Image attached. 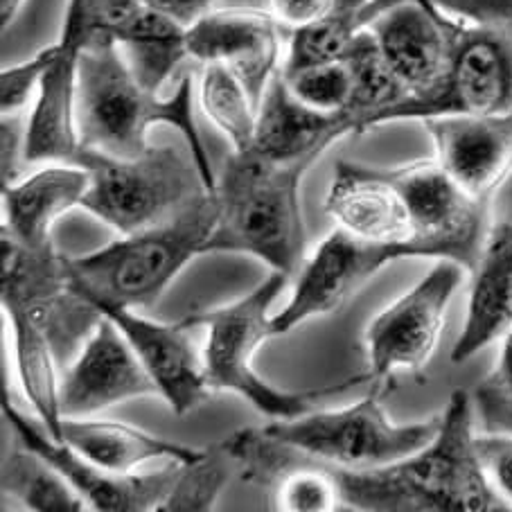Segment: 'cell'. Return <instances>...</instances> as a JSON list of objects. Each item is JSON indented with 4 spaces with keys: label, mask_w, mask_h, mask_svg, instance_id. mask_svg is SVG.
Instances as JSON below:
<instances>
[{
    "label": "cell",
    "mask_w": 512,
    "mask_h": 512,
    "mask_svg": "<svg viewBox=\"0 0 512 512\" xmlns=\"http://www.w3.org/2000/svg\"><path fill=\"white\" fill-rule=\"evenodd\" d=\"M3 494L37 512H84L91 510L73 485L46 458L19 443L3 465Z\"/></svg>",
    "instance_id": "83f0119b"
},
{
    "label": "cell",
    "mask_w": 512,
    "mask_h": 512,
    "mask_svg": "<svg viewBox=\"0 0 512 512\" xmlns=\"http://www.w3.org/2000/svg\"><path fill=\"white\" fill-rule=\"evenodd\" d=\"M463 271L458 262L438 260L416 287L370 321L364 337L370 382L425 370L445 328L449 300L463 282Z\"/></svg>",
    "instance_id": "30bf717a"
},
{
    "label": "cell",
    "mask_w": 512,
    "mask_h": 512,
    "mask_svg": "<svg viewBox=\"0 0 512 512\" xmlns=\"http://www.w3.org/2000/svg\"><path fill=\"white\" fill-rule=\"evenodd\" d=\"M282 77H285L291 95L305 107L323 113H339L350 107L352 73L341 57L294 70V73H282Z\"/></svg>",
    "instance_id": "4dcf8cb0"
},
{
    "label": "cell",
    "mask_w": 512,
    "mask_h": 512,
    "mask_svg": "<svg viewBox=\"0 0 512 512\" xmlns=\"http://www.w3.org/2000/svg\"><path fill=\"white\" fill-rule=\"evenodd\" d=\"M461 25L431 0H397L370 21L368 30L391 73L409 97H416L443 77Z\"/></svg>",
    "instance_id": "2e32d148"
},
{
    "label": "cell",
    "mask_w": 512,
    "mask_h": 512,
    "mask_svg": "<svg viewBox=\"0 0 512 512\" xmlns=\"http://www.w3.org/2000/svg\"><path fill=\"white\" fill-rule=\"evenodd\" d=\"M3 413L5 420L14 427L19 443L46 458L52 467H57L66 476V481L82 494V499L91 510L158 512V506H161L181 472L183 463L179 461H167L165 467L152 474L107 472L95 463L86 461L73 447L52 438L39 418H32L28 413L16 409L7 400V395H3Z\"/></svg>",
    "instance_id": "4fadbf2b"
},
{
    "label": "cell",
    "mask_w": 512,
    "mask_h": 512,
    "mask_svg": "<svg viewBox=\"0 0 512 512\" xmlns=\"http://www.w3.org/2000/svg\"><path fill=\"white\" fill-rule=\"evenodd\" d=\"M506 434H512V425L506 429Z\"/></svg>",
    "instance_id": "f35d334b"
},
{
    "label": "cell",
    "mask_w": 512,
    "mask_h": 512,
    "mask_svg": "<svg viewBox=\"0 0 512 512\" xmlns=\"http://www.w3.org/2000/svg\"><path fill=\"white\" fill-rule=\"evenodd\" d=\"M269 12L289 34L319 23L334 0H267Z\"/></svg>",
    "instance_id": "8d00e7d4"
},
{
    "label": "cell",
    "mask_w": 512,
    "mask_h": 512,
    "mask_svg": "<svg viewBox=\"0 0 512 512\" xmlns=\"http://www.w3.org/2000/svg\"><path fill=\"white\" fill-rule=\"evenodd\" d=\"M77 165L91 172L82 208L120 235L170 222L203 194L213 192L192 154L176 145H154L131 161L84 149Z\"/></svg>",
    "instance_id": "8992f818"
},
{
    "label": "cell",
    "mask_w": 512,
    "mask_h": 512,
    "mask_svg": "<svg viewBox=\"0 0 512 512\" xmlns=\"http://www.w3.org/2000/svg\"><path fill=\"white\" fill-rule=\"evenodd\" d=\"M75 118L82 149L118 161H131L152 147L147 143L149 127L163 122L179 129L208 188H217L194 122L192 75H185L170 97H161L138 82L116 41L97 37L79 57Z\"/></svg>",
    "instance_id": "7a4b0ae2"
},
{
    "label": "cell",
    "mask_w": 512,
    "mask_h": 512,
    "mask_svg": "<svg viewBox=\"0 0 512 512\" xmlns=\"http://www.w3.org/2000/svg\"><path fill=\"white\" fill-rule=\"evenodd\" d=\"M474 445L490 485L512 506V434L481 431L476 434Z\"/></svg>",
    "instance_id": "836d02e7"
},
{
    "label": "cell",
    "mask_w": 512,
    "mask_h": 512,
    "mask_svg": "<svg viewBox=\"0 0 512 512\" xmlns=\"http://www.w3.org/2000/svg\"><path fill=\"white\" fill-rule=\"evenodd\" d=\"M393 3L397 0H334L332 10L319 23L289 34L282 73L339 59L352 39Z\"/></svg>",
    "instance_id": "484cf974"
},
{
    "label": "cell",
    "mask_w": 512,
    "mask_h": 512,
    "mask_svg": "<svg viewBox=\"0 0 512 512\" xmlns=\"http://www.w3.org/2000/svg\"><path fill=\"white\" fill-rule=\"evenodd\" d=\"M341 59L346 61L352 73V100L348 111L355 113L361 125V134L375 129L377 118L395 104L409 97L391 68L379 52L373 32L361 30Z\"/></svg>",
    "instance_id": "4316f807"
},
{
    "label": "cell",
    "mask_w": 512,
    "mask_h": 512,
    "mask_svg": "<svg viewBox=\"0 0 512 512\" xmlns=\"http://www.w3.org/2000/svg\"><path fill=\"white\" fill-rule=\"evenodd\" d=\"M91 172L82 165L57 163L3 185V228L32 249H48L52 226L68 210L82 208Z\"/></svg>",
    "instance_id": "7402d4cb"
},
{
    "label": "cell",
    "mask_w": 512,
    "mask_h": 512,
    "mask_svg": "<svg viewBox=\"0 0 512 512\" xmlns=\"http://www.w3.org/2000/svg\"><path fill=\"white\" fill-rule=\"evenodd\" d=\"M57 43L39 50L32 59L16 64L12 68H3L0 73V107H3V116H14L21 113L25 104L30 102L32 93L41 88L43 77H46L48 68L57 57Z\"/></svg>",
    "instance_id": "d6a6232c"
},
{
    "label": "cell",
    "mask_w": 512,
    "mask_h": 512,
    "mask_svg": "<svg viewBox=\"0 0 512 512\" xmlns=\"http://www.w3.org/2000/svg\"><path fill=\"white\" fill-rule=\"evenodd\" d=\"M325 213L337 222V228L359 240L406 246L418 258L404 201L379 167L339 161L325 197Z\"/></svg>",
    "instance_id": "ffe728a7"
},
{
    "label": "cell",
    "mask_w": 512,
    "mask_h": 512,
    "mask_svg": "<svg viewBox=\"0 0 512 512\" xmlns=\"http://www.w3.org/2000/svg\"><path fill=\"white\" fill-rule=\"evenodd\" d=\"M219 215L217 192H206L170 222L122 235L100 251L68 260L70 287L93 305L113 303L131 310L154 305L185 264L206 253Z\"/></svg>",
    "instance_id": "277c9868"
},
{
    "label": "cell",
    "mask_w": 512,
    "mask_h": 512,
    "mask_svg": "<svg viewBox=\"0 0 512 512\" xmlns=\"http://www.w3.org/2000/svg\"><path fill=\"white\" fill-rule=\"evenodd\" d=\"M438 429L440 413L429 420L397 425L379 400V388L343 409H314L300 418L271 420L258 427L271 443L341 470L393 465L427 447Z\"/></svg>",
    "instance_id": "52a82bcc"
},
{
    "label": "cell",
    "mask_w": 512,
    "mask_h": 512,
    "mask_svg": "<svg viewBox=\"0 0 512 512\" xmlns=\"http://www.w3.org/2000/svg\"><path fill=\"white\" fill-rule=\"evenodd\" d=\"M310 165L278 163L253 149L233 152L217 179L222 206L206 253H246L296 276L305 262L300 183Z\"/></svg>",
    "instance_id": "3957f363"
},
{
    "label": "cell",
    "mask_w": 512,
    "mask_h": 512,
    "mask_svg": "<svg viewBox=\"0 0 512 512\" xmlns=\"http://www.w3.org/2000/svg\"><path fill=\"white\" fill-rule=\"evenodd\" d=\"M104 37V19L97 0H68L64 30L57 41V57L43 77L37 104L28 120L25 161L73 163L82 158L77 136V75L82 50Z\"/></svg>",
    "instance_id": "8fae6325"
},
{
    "label": "cell",
    "mask_w": 512,
    "mask_h": 512,
    "mask_svg": "<svg viewBox=\"0 0 512 512\" xmlns=\"http://www.w3.org/2000/svg\"><path fill=\"white\" fill-rule=\"evenodd\" d=\"M185 34V25L143 3L113 39L125 52L138 82L149 91L161 93L181 61L190 59Z\"/></svg>",
    "instance_id": "d4e9b609"
},
{
    "label": "cell",
    "mask_w": 512,
    "mask_h": 512,
    "mask_svg": "<svg viewBox=\"0 0 512 512\" xmlns=\"http://www.w3.org/2000/svg\"><path fill=\"white\" fill-rule=\"evenodd\" d=\"M25 138H28V125H23L21 113L14 116H3V125H0V158H3V185L16 183L23 179V165L25 161Z\"/></svg>",
    "instance_id": "d590c367"
},
{
    "label": "cell",
    "mask_w": 512,
    "mask_h": 512,
    "mask_svg": "<svg viewBox=\"0 0 512 512\" xmlns=\"http://www.w3.org/2000/svg\"><path fill=\"white\" fill-rule=\"evenodd\" d=\"M95 307L125 334L129 346L152 375L158 395L176 416L183 418L197 411L213 395L206 382L203 350L199 352L183 321H149L131 307L113 303H95Z\"/></svg>",
    "instance_id": "e0dca14e"
},
{
    "label": "cell",
    "mask_w": 512,
    "mask_h": 512,
    "mask_svg": "<svg viewBox=\"0 0 512 512\" xmlns=\"http://www.w3.org/2000/svg\"><path fill=\"white\" fill-rule=\"evenodd\" d=\"M508 111H512V39L463 21L436 86L384 111L375 127L400 120L497 116Z\"/></svg>",
    "instance_id": "ba28073f"
},
{
    "label": "cell",
    "mask_w": 512,
    "mask_h": 512,
    "mask_svg": "<svg viewBox=\"0 0 512 512\" xmlns=\"http://www.w3.org/2000/svg\"><path fill=\"white\" fill-rule=\"evenodd\" d=\"M474 402L465 388L449 395L440 429L420 452L375 470L328 467L346 510L361 512H506L476 454Z\"/></svg>",
    "instance_id": "6da1fadb"
},
{
    "label": "cell",
    "mask_w": 512,
    "mask_h": 512,
    "mask_svg": "<svg viewBox=\"0 0 512 512\" xmlns=\"http://www.w3.org/2000/svg\"><path fill=\"white\" fill-rule=\"evenodd\" d=\"M235 461L219 445L206 447L201 458L183 463L174 485L167 492L158 512H208L215 508L219 494L231 479Z\"/></svg>",
    "instance_id": "f546056e"
},
{
    "label": "cell",
    "mask_w": 512,
    "mask_h": 512,
    "mask_svg": "<svg viewBox=\"0 0 512 512\" xmlns=\"http://www.w3.org/2000/svg\"><path fill=\"white\" fill-rule=\"evenodd\" d=\"M350 134H361L355 113H323L305 107L291 95L280 68L262 97L258 131L249 149L271 161L312 167L337 140Z\"/></svg>",
    "instance_id": "d6986e66"
},
{
    "label": "cell",
    "mask_w": 512,
    "mask_h": 512,
    "mask_svg": "<svg viewBox=\"0 0 512 512\" xmlns=\"http://www.w3.org/2000/svg\"><path fill=\"white\" fill-rule=\"evenodd\" d=\"M152 395L161 397L152 375L118 325L102 314L61 373L59 400L64 418H88L116 404Z\"/></svg>",
    "instance_id": "9a60e30c"
},
{
    "label": "cell",
    "mask_w": 512,
    "mask_h": 512,
    "mask_svg": "<svg viewBox=\"0 0 512 512\" xmlns=\"http://www.w3.org/2000/svg\"><path fill=\"white\" fill-rule=\"evenodd\" d=\"M409 258L413 253L406 246L364 242L337 228L303 262L285 310L271 316L273 337L289 334L314 316L339 312L386 264Z\"/></svg>",
    "instance_id": "7c38bea8"
},
{
    "label": "cell",
    "mask_w": 512,
    "mask_h": 512,
    "mask_svg": "<svg viewBox=\"0 0 512 512\" xmlns=\"http://www.w3.org/2000/svg\"><path fill=\"white\" fill-rule=\"evenodd\" d=\"M287 30L269 10L224 7L194 21L185 43L188 57L199 64H224L242 79L255 109H260L271 77L280 70L282 34Z\"/></svg>",
    "instance_id": "5bb4252c"
},
{
    "label": "cell",
    "mask_w": 512,
    "mask_h": 512,
    "mask_svg": "<svg viewBox=\"0 0 512 512\" xmlns=\"http://www.w3.org/2000/svg\"><path fill=\"white\" fill-rule=\"evenodd\" d=\"M436 163L479 201H492L512 174V111L422 120Z\"/></svg>",
    "instance_id": "ac0fdd59"
},
{
    "label": "cell",
    "mask_w": 512,
    "mask_h": 512,
    "mask_svg": "<svg viewBox=\"0 0 512 512\" xmlns=\"http://www.w3.org/2000/svg\"><path fill=\"white\" fill-rule=\"evenodd\" d=\"M458 21L483 25L512 39V0H431Z\"/></svg>",
    "instance_id": "e575fe53"
},
{
    "label": "cell",
    "mask_w": 512,
    "mask_h": 512,
    "mask_svg": "<svg viewBox=\"0 0 512 512\" xmlns=\"http://www.w3.org/2000/svg\"><path fill=\"white\" fill-rule=\"evenodd\" d=\"M481 431H506L512 425V330L501 339L499 361L472 395Z\"/></svg>",
    "instance_id": "1f68e13d"
},
{
    "label": "cell",
    "mask_w": 512,
    "mask_h": 512,
    "mask_svg": "<svg viewBox=\"0 0 512 512\" xmlns=\"http://www.w3.org/2000/svg\"><path fill=\"white\" fill-rule=\"evenodd\" d=\"M25 0H0V21H3V30L10 28V23L21 12Z\"/></svg>",
    "instance_id": "74e56055"
},
{
    "label": "cell",
    "mask_w": 512,
    "mask_h": 512,
    "mask_svg": "<svg viewBox=\"0 0 512 512\" xmlns=\"http://www.w3.org/2000/svg\"><path fill=\"white\" fill-rule=\"evenodd\" d=\"M82 454L86 461L116 474H131L147 461H179L192 463L203 456L206 447H192L176 440L158 438L145 429L125 425L116 420L64 418L61 422V440Z\"/></svg>",
    "instance_id": "603a6c76"
},
{
    "label": "cell",
    "mask_w": 512,
    "mask_h": 512,
    "mask_svg": "<svg viewBox=\"0 0 512 512\" xmlns=\"http://www.w3.org/2000/svg\"><path fill=\"white\" fill-rule=\"evenodd\" d=\"M201 109L208 120L231 140L233 152L253 145L258 131V109L242 79L224 64H206L199 84Z\"/></svg>",
    "instance_id": "f1b7e54d"
},
{
    "label": "cell",
    "mask_w": 512,
    "mask_h": 512,
    "mask_svg": "<svg viewBox=\"0 0 512 512\" xmlns=\"http://www.w3.org/2000/svg\"><path fill=\"white\" fill-rule=\"evenodd\" d=\"M379 172L400 192L418 258L452 260L472 271L490 235V201L470 197L436 158Z\"/></svg>",
    "instance_id": "9c48e42d"
},
{
    "label": "cell",
    "mask_w": 512,
    "mask_h": 512,
    "mask_svg": "<svg viewBox=\"0 0 512 512\" xmlns=\"http://www.w3.org/2000/svg\"><path fill=\"white\" fill-rule=\"evenodd\" d=\"M3 312L12 325L14 337V357L16 370H19L21 388L28 397L32 413L48 434L61 440V375L57 370V348L52 343L50 330L43 316L25 305H3Z\"/></svg>",
    "instance_id": "cb8c5ba5"
},
{
    "label": "cell",
    "mask_w": 512,
    "mask_h": 512,
    "mask_svg": "<svg viewBox=\"0 0 512 512\" xmlns=\"http://www.w3.org/2000/svg\"><path fill=\"white\" fill-rule=\"evenodd\" d=\"M512 330V224L492 228L472 269L463 330L452 348L454 364H465Z\"/></svg>",
    "instance_id": "44dd1931"
},
{
    "label": "cell",
    "mask_w": 512,
    "mask_h": 512,
    "mask_svg": "<svg viewBox=\"0 0 512 512\" xmlns=\"http://www.w3.org/2000/svg\"><path fill=\"white\" fill-rule=\"evenodd\" d=\"M287 282L289 276L285 273L271 271L267 280H262L251 294L235 303L217 307V310L194 312L183 319L188 328L203 325L208 330L206 346H203V366H206L210 391L240 395L255 411L271 420L300 418L314 411L328 395L370 382V375L364 373L325 388L285 391L258 375L253 364L255 352L273 337L269 310L273 300L285 291Z\"/></svg>",
    "instance_id": "5b68a950"
}]
</instances>
